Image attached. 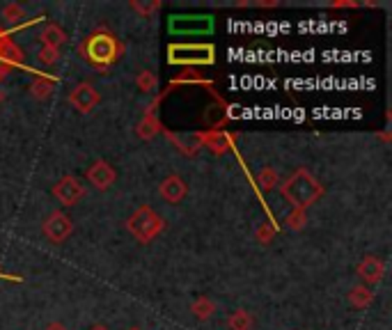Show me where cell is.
Wrapping results in <instances>:
<instances>
[{"instance_id":"cell-1","label":"cell","mask_w":392,"mask_h":330,"mask_svg":"<svg viewBox=\"0 0 392 330\" xmlns=\"http://www.w3.org/2000/svg\"><path fill=\"white\" fill-rule=\"evenodd\" d=\"M280 190H282V197L298 211L310 209L324 197V183L305 168L291 172L289 177L280 183Z\"/></svg>"},{"instance_id":"cell-2","label":"cell","mask_w":392,"mask_h":330,"mask_svg":"<svg viewBox=\"0 0 392 330\" xmlns=\"http://www.w3.org/2000/svg\"><path fill=\"white\" fill-rule=\"evenodd\" d=\"M78 51L83 53V58L92 64V67L108 69L111 64H115L117 60L122 58L124 46L115 35L106 32V30H99V32L90 35L87 39L78 46Z\"/></svg>"},{"instance_id":"cell-3","label":"cell","mask_w":392,"mask_h":330,"mask_svg":"<svg viewBox=\"0 0 392 330\" xmlns=\"http://www.w3.org/2000/svg\"><path fill=\"white\" fill-rule=\"evenodd\" d=\"M126 229L138 243H149L154 238H159L166 229V220L161 218L159 211H154L149 204H142L133 211L126 220Z\"/></svg>"},{"instance_id":"cell-4","label":"cell","mask_w":392,"mask_h":330,"mask_svg":"<svg viewBox=\"0 0 392 330\" xmlns=\"http://www.w3.org/2000/svg\"><path fill=\"white\" fill-rule=\"evenodd\" d=\"M170 64H214L216 51L212 44H175L168 49Z\"/></svg>"},{"instance_id":"cell-5","label":"cell","mask_w":392,"mask_h":330,"mask_svg":"<svg viewBox=\"0 0 392 330\" xmlns=\"http://www.w3.org/2000/svg\"><path fill=\"white\" fill-rule=\"evenodd\" d=\"M42 232L51 243H65L67 238L71 236V232H74V223H71V218L65 214V211L56 209L44 218Z\"/></svg>"},{"instance_id":"cell-6","label":"cell","mask_w":392,"mask_h":330,"mask_svg":"<svg viewBox=\"0 0 392 330\" xmlns=\"http://www.w3.org/2000/svg\"><path fill=\"white\" fill-rule=\"evenodd\" d=\"M53 197H56L62 207H74L85 197V186L80 183V179L74 177V174H67V177H62L53 183Z\"/></svg>"},{"instance_id":"cell-7","label":"cell","mask_w":392,"mask_h":330,"mask_svg":"<svg viewBox=\"0 0 392 330\" xmlns=\"http://www.w3.org/2000/svg\"><path fill=\"white\" fill-rule=\"evenodd\" d=\"M170 32L177 35H207L214 30V18L212 16H172L170 18Z\"/></svg>"},{"instance_id":"cell-8","label":"cell","mask_w":392,"mask_h":330,"mask_svg":"<svg viewBox=\"0 0 392 330\" xmlns=\"http://www.w3.org/2000/svg\"><path fill=\"white\" fill-rule=\"evenodd\" d=\"M99 101H102V94H99L92 82H78V85L69 92V104L83 115L92 113L99 106Z\"/></svg>"},{"instance_id":"cell-9","label":"cell","mask_w":392,"mask_h":330,"mask_svg":"<svg viewBox=\"0 0 392 330\" xmlns=\"http://www.w3.org/2000/svg\"><path fill=\"white\" fill-rule=\"evenodd\" d=\"M115 179H117V172H115V168L108 161H104V159H99V161H94L92 165H90L87 168V181L92 183V186L97 188V190H108L115 183Z\"/></svg>"},{"instance_id":"cell-10","label":"cell","mask_w":392,"mask_h":330,"mask_svg":"<svg viewBox=\"0 0 392 330\" xmlns=\"http://www.w3.org/2000/svg\"><path fill=\"white\" fill-rule=\"evenodd\" d=\"M355 273H358V278L362 280V284H379L383 280V275H386V262L381 259V257H374V255H367L362 257V262L355 266Z\"/></svg>"},{"instance_id":"cell-11","label":"cell","mask_w":392,"mask_h":330,"mask_svg":"<svg viewBox=\"0 0 392 330\" xmlns=\"http://www.w3.org/2000/svg\"><path fill=\"white\" fill-rule=\"evenodd\" d=\"M159 192L168 204H179V202L188 195V183L184 181V177H179V174H168V177L161 181Z\"/></svg>"},{"instance_id":"cell-12","label":"cell","mask_w":392,"mask_h":330,"mask_svg":"<svg viewBox=\"0 0 392 330\" xmlns=\"http://www.w3.org/2000/svg\"><path fill=\"white\" fill-rule=\"evenodd\" d=\"M39 39H42V46H47V49L60 51V46H65L69 37H67V32L62 30V28H60L58 23H49V25L42 30Z\"/></svg>"},{"instance_id":"cell-13","label":"cell","mask_w":392,"mask_h":330,"mask_svg":"<svg viewBox=\"0 0 392 330\" xmlns=\"http://www.w3.org/2000/svg\"><path fill=\"white\" fill-rule=\"evenodd\" d=\"M372 300H374V291H372V287H367V284H355V287L349 291V302L358 310L369 307Z\"/></svg>"},{"instance_id":"cell-14","label":"cell","mask_w":392,"mask_h":330,"mask_svg":"<svg viewBox=\"0 0 392 330\" xmlns=\"http://www.w3.org/2000/svg\"><path fill=\"white\" fill-rule=\"evenodd\" d=\"M227 328L230 330H252L255 326V319L250 312H245V310H234L230 317H227Z\"/></svg>"},{"instance_id":"cell-15","label":"cell","mask_w":392,"mask_h":330,"mask_svg":"<svg viewBox=\"0 0 392 330\" xmlns=\"http://www.w3.org/2000/svg\"><path fill=\"white\" fill-rule=\"evenodd\" d=\"M255 183H257V188L262 192H271L280 183V174H278L276 168H264V170L257 172V177H255Z\"/></svg>"},{"instance_id":"cell-16","label":"cell","mask_w":392,"mask_h":330,"mask_svg":"<svg viewBox=\"0 0 392 330\" xmlns=\"http://www.w3.org/2000/svg\"><path fill=\"white\" fill-rule=\"evenodd\" d=\"M190 312L200 319V321H207L214 317L216 312V302L209 298V296H197L193 302H190Z\"/></svg>"},{"instance_id":"cell-17","label":"cell","mask_w":392,"mask_h":330,"mask_svg":"<svg viewBox=\"0 0 392 330\" xmlns=\"http://www.w3.org/2000/svg\"><path fill=\"white\" fill-rule=\"evenodd\" d=\"M53 85H56V80L53 78H49V76H37L32 82H30V94L35 97V99H39V101H44V99H49L51 94H53Z\"/></svg>"},{"instance_id":"cell-18","label":"cell","mask_w":392,"mask_h":330,"mask_svg":"<svg viewBox=\"0 0 392 330\" xmlns=\"http://www.w3.org/2000/svg\"><path fill=\"white\" fill-rule=\"evenodd\" d=\"M159 128H161L159 119L154 117V113H147L142 117V122L138 124V128H135V133H138V138H142V140H152V138L159 133Z\"/></svg>"},{"instance_id":"cell-19","label":"cell","mask_w":392,"mask_h":330,"mask_svg":"<svg viewBox=\"0 0 392 330\" xmlns=\"http://www.w3.org/2000/svg\"><path fill=\"white\" fill-rule=\"evenodd\" d=\"M204 145H207L212 152L223 154V152H227V147H230V135L223 133V131H209V133L204 135Z\"/></svg>"},{"instance_id":"cell-20","label":"cell","mask_w":392,"mask_h":330,"mask_svg":"<svg viewBox=\"0 0 392 330\" xmlns=\"http://www.w3.org/2000/svg\"><path fill=\"white\" fill-rule=\"evenodd\" d=\"M0 14H3V18L7 23H19V21H23V18H25V9L19 3H7Z\"/></svg>"},{"instance_id":"cell-21","label":"cell","mask_w":392,"mask_h":330,"mask_svg":"<svg viewBox=\"0 0 392 330\" xmlns=\"http://www.w3.org/2000/svg\"><path fill=\"white\" fill-rule=\"evenodd\" d=\"M0 62H5L7 67H12V64H19L21 62V51L16 49V46H12L10 42H7L3 49H0Z\"/></svg>"},{"instance_id":"cell-22","label":"cell","mask_w":392,"mask_h":330,"mask_svg":"<svg viewBox=\"0 0 392 330\" xmlns=\"http://www.w3.org/2000/svg\"><path fill=\"white\" fill-rule=\"evenodd\" d=\"M135 85H138L140 92H154L157 90V73L140 71L138 76H135Z\"/></svg>"},{"instance_id":"cell-23","label":"cell","mask_w":392,"mask_h":330,"mask_svg":"<svg viewBox=\"0 0 392 330\" xmlns=\"http://www.w3.org/2000/svg\"><path fill=\"white\" fill-rule=\"evenodd\" d=\"M37 60L44 64V67H53L58 60H60V51L56 49H47V46H42V49L37 51Z\"/></svg>"},{"instance_id":"cell-24","label":"cell","mask_w":392,"mask_h":330,"mask_svg":"<svg viewBox=\"0 0 392 330\" xmlns=\"http://www.w3.org/2000/svg\"><path fill=\"white\" fill-rule=\"evenodd\" d=\"M273 236H276V227H273V225L262 223V225L257 227V241H259V243H271Z\"/></svg>"},{"instance_id":"cell-25","label":"cell","mask_w":392,"mask_h":330,"mask_svg":"<svg viewBox=\"0 0 392 330\" xmlns=\"http://www.w3.org/2000/svg\"><path fill=\"white\" fill-rule=\"evenodd\" d=\"M287 225H289L291 229H300V227H305V211H298V209L291 211L289 218H287Z\"/></svg>"},{"instance_id":"cell-26","label":"cell","mask_w":392,"mask_h":330,"mask_svg":"<svg viewBox=\"0 0 392 330\" xmlns=\"http://www.w3.org/2000/svg\"><path fill=\"white\" fill-rule=\"evenodd\" d=\"M131 7L135 9V12H140L142 16H147L149 12H157V9L161 7V3H147V5H145V3H135V0H133Z\"/></svg>"},{"instance_id":"cell-27","label":"cell","mask_w":392,"mask_h":330,"mask_svg":"<svg viewBox=\"0 0 392 330\" xmlns=\"http://www.w3.org/2000/svg\"><path fill=\"white\" fill-rule=\"evenodd\" d=\"M44 330H67V326L62 324V321H51V324L44 328Z\"/></svg>"},{"instance_id":"cell-28","label":"cell","mask_w":392,"mask_h":330,"mask_svg":"<svg viewBox=\"0 0 392 330\" xmlns=\"http://www.w3.org/2000/svg\"><path fill=\"white\" fill-rule=\"evenodd\" d=\"M90 330H108V328H106V326H92Z\"/></svg>"},{"instance_id":"cell-29","label":"cell","mask_w":392,"mask_h":330,"mask_svg":"<svg viewBox=\"0 0 392 330\" xmlns=\"http://www.w3.org/2000/svg\"><path fill=\"white\" fill-rule=\"evenodd\" d=\"M0 104H3V92H0Z\"/></svg>"},{"instance_id":"cell-30","label":"cell","mask_w":392,"mask_h":330,"mask_svg":"<svg viewBox=\"0 0 392 330\" xmlns=\"http://www.w3.org/2000/svg\"><path fill=\"white\" fill-rule=\"evenodd\" d=\"M129 330H140V328H129Z\"/></svg>"}]
</instances>
